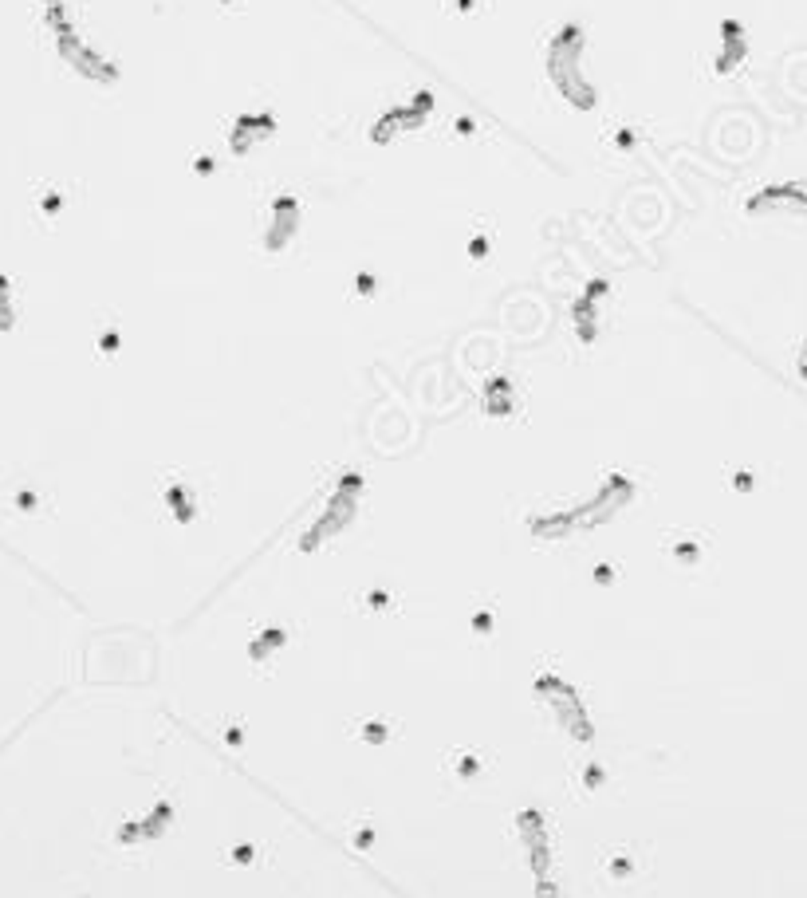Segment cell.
<instances>
[{
	"mask_svg": "<svg viewBox=\"0 0 807 898\" xmlns=\"http://www.w3.org/2000/svg\"><path fill=\"white\" fill-rule=\"evenodd\" d=\"M63 209V197L56 193V186H40V213H48V217H56Z\"/></svg>",
	"mask_w": 807,
	"mask_h": 898,
	"instance_id": "cell-1",
	"label": "cell"
}]
</instances>
